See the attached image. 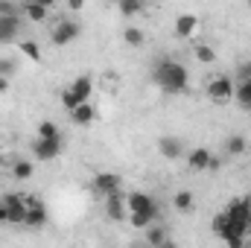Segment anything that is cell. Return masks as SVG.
I'll return each mask as SVG.
<instances>
[{
  "instance_id": "cell-5",
  "label": "cell",
  "mask_w": 251,
  "mask_h": 248,
  "mask_svg": "<svg viewBox=\"0 0 251 248\" xmlns=\"http://www.w3.org/2000/svg\"><path fill=\"white\" fill-rule=\"evenodd\" d=\"M3 204H6V222L9 225H24V219H26V196L9 193V196H3Z\"/></svg>"
},
{
  "instance_id": "cell-12",
  "label": "cell",
  "mask_w": 251,
  "mask_h": 248,
  "mask_svg": "<svg viewBox=\"0 0 251 248\" xmlns=\"http://www.w3.org/2000/svg\"><path fill=\"white\" fill-rule=\"evenodd\" d=\"M158 152H161L167 161H176V158H181L184 143H181L178 137H161V140H158Z\"/></svg>"
},
{
  "instance_id": "cell-32",
  "label": "cell",
  "mask_w": 251,
  "mask_h": 248,
  "mask_svg": "<svg viewBox=\"0 0 251 248\" xmlns=\"http://www.w3.org/2000/svg\"><path fill=\"white\" fill-rule=\"evenodd\" d=\"M3 91H9V79H3V76H0V94H3Z\"/></svg>"
},
{
  "instance_id": "cell-13",
  "label": "cell",
  "mask_w": 251,
  "mask_h": 248,
  "mask_svg": "<svg viewBox=\"0 0 251 248\" xmlns=\"http://www.w3.org/2000/svg\"><path fill=\"white\" fill-rule=\"evenodd\" d=\"M210 161H213V155H210V149H204V146L193 149V152L187 155L190 170H196V173H201V170H210Z\"/></svg>"
},
{
  "instance_id": "cell-6",
  "label": "cell",
  "mask_w": 251,
  "mask_h": 248,
  "mask_svg": "<svg viewBox=\"0 0 251 248\" xmlns=\"http://www.w3.org/2000/svg\"><path fill=\"white\" fill-rule=\"evenodd\" d=\"M24 225L32 228V231L47 225V207H44V201L38 196H26V219H24Z\"/></svg>"
},
{
  "instance_id": "cell-18",
  "label": "cell",
  "mask_w": 251,
  "mask_h": 248,
  "mask_svg": "<svg viewBox=\"0 0 251 248\" xmlns=\"http://www.w3.org/2000/svg\"><path fill=\"white\" fill-rule=\"evenodd\" d=\"M32 173H35V164H32V161H26V158H21V161H15V164H12V175H15L18 181H29V178H32Z\"/></svg>"
},
{
  "instance_id": "cell-20",
  "label": "cell",
  "mask_w": 251,
  "mask_h": 248,
  "mask_svg": "<svg viewBox=\"0 0 251 248\" xmlns=\"http://www.w3.org/2000/svg\"><path fill=\"white\" fill-rule=\"evenodd\" d=\"M173 207H176L178 213H190V207H193V193H190V190L176 193V198H173Z\"/></svg>"
},
{
  "instance_id": "cell-25",
  "label": "cell",
  "mask_w": 251,
  "mask_h": 248,
  "mask_svg": "<svg viewBox=\"0 0 251 248\" xmlns=\"http://www.w3.org/2000/svg\"><path fill=\"white\" fill-rule=\"evenodd\" d=\"M117 9H120L123 18H131V15H140V12H143V3H137V0H123Z\"/></svg>"
},
{
  "instance_id": "cell-7",
  "label": "cell",
  "mask_w": 251,
  "mask_h": 248,
  "mask_svg": "<svg viewBox=\"0 0 251 248\" xmlns=\"http://www.w3.org/2000/svg\"><path fill=\"white\" fill-rule=\"evenodd\" d=\"M94 193L97 196H102V198H108V196H114V193H123L120 187H123V178L117 175V173H100L97 178H94Z\"/></svg>"
},
{
  "instance_id": "cell-8",
  "label": "cell",
  "mask_w": 251,
  "mask_h": 248,
  "mask_svg": "<svg viewBox=\"0 0 251 248\" xmlns=\"http://www.w3.org/2000/svg\"><path fill=\"white\" fill-rule=\"evenodd\" d=\"M59 155H62V140H44V137L32 140V158L35 161H53Z\"/></svg>"
},
{
  "instance_id": "cell-19",
  "label": "cell",
  "mask_w": 251,
  "mask_h": 248,
  "mask_svg": "<svg viewBox=\"0 0 251 248\" xmlns=\"http://www.w3.org/2000/svg\"><path fill=\"white\" fill-rule=\"evenodd\" d=\"M123 41L128 44V47H143L146 35H143V29H137V26H126L123 29Z\"/></svg>"
},
{
  "instance_id": "cell-16",
  "label": "cell",
  "mask_w": 251,
  "mask_h": 248,
  "mask_svg": "<svg viewBox=\"0 0 251 248\" xmlns=\"http://www.w3.org/2000/svg\"><path fill=\"white\" fill-rule=\"evenodd\" d=\"M24 12H26V18H29L32 24H41V21H47L50 6H47V3H26V6H24Z\"/></svg>"
},
{
  "instance_id": "cell-2",
  "label": "cell",
  "mask_w": 251,
  "mask_h": 248,
  "mask_svg": "<svg viewBox=\"0 0 251 248\" xmlns=\"http://www.w3.org/2000/svg\"><path fill=\"white\" fill-rule=\"evenodd\" d=\"M91 91H94V82H91V76H79L67 91L62 94V105L67 111H76L79 105H85L88 102V97H91Z\"/></svg>"
},
{
  "instance_id": "cell-17",
  "label": "cell",
  "mask_w": 251,
  "mask_h": 248,
  "mask_svg": "<svg viewBox=\"0 0 251 248\" xmlns=\"http://www.w3.org/2000/svg\"><path fill=\"white\" fill-rule=\"evenodd\" d=\"M246 149H249V140H246L243 134H231V137L225 140V152H228V155H234V158L246 155Z\"/></svg>"
},
{
  "instance_id": "cell-11",
  "label": "cell",
  "mask_w": 251,
  "mask_h": 248,
  "mask_svg": "<svg viewBox=\"0 0 251 248\" xmlns=\"http://www.w3.org/2000/svg\"><path fill=\"white\" fill-rule=\"evenodd\" d=\"M21 18L15 15V18H0V44H12L15 38H18V32H21Z\"/></svg>"
},
{
  "instance_id": "cell-9",
  "label": "cell",
  "mask_w": 251,
  "mask_h": 248,
  "mask_svg": "<svg viewBox=\"0 0 251 248\" xmlns=\"http://www.w3.org/2000/svg\"><path fill=\"white\" fill-rule=\"evenodd\" d=\"M207 97H210L213 102H228V99L234 97V82H231L228 76H216V79L207 85Z\"/></svg>"
},
{
  "instance_id": "cell-33",
  "label": "cell",
  "mask_w": 251,
  "mask_h": 248,
  "mask_svg": "<svg viewBox=\"0 0 251 248\" xmlns=\"http://www.w3.org/2000/svg\"><path fill=\"white\" fill-rule=\"evenodd\" d=\"M128 248H149L146 243H134V246H128Z\"/></svg>"
},
{
  "instance_id": "cell-28",
  "label": "cell",
  "mask_w": 251,
  "mask_h": 248,
  "mask_svg": "<svg viewBox=\"0 0 251 248\" xmlns=\"http://www.w3.org/2000/svg\"><path fill=\"white\" fill-rule=\"evenodd\" d=\"M15 70H18L15 59H0V76H3V79H9V76H12Z\"/></svg>"
},
{
  "instance_id": "cell-14",
  "label": "cell",
  "mask_w": 251,
  "mask_h": 248,
  "mask_svg": "<svg viewBox=\"0 0 251 248\" xmlns=\"http://www.w3.org/2000/svg\"><path fill=\"white\" fill-rule=\"evenodd\" d=\"M196 26H199V18L196 15H178L176 18V35L178 38H190L196 32Z\"/></svg>"
},
{
  "instance_id": "cell-26",
  "label": "cell",
  "mask_w": 251,
  "mask_h": 248,
  "mask_svg": "<svg viewBox=\"0 0 251 248\" xmlns=\"http://www.w3.org/2000/svg\"><path fill=\"white\" fill-rule=\"evenodd\" d=\"M21 53H24L26 59H32V62L41 59V47H38L35 41H21Z\"/></svg>"
},
{
  "instance_id": "cell-30",
  "label": "cell",
  "mask_w": 251,
  "mask_h": 248,
  "mask_svg": "<svg viewBox=\"0 0 251 248\" xmlns=\"http://www.w3.org/2000/svg\"><path fill=\"white\" fill-rule=\"evenodd\" d=\"M67 9H70V12H82V9H85V3H82V0H70V3H67Z\"/></svg>"
},
{
  "instance_id": "cell-22",
  "label": "cell",
  "mask_w": 251,
  "mask_h": 248,
  "mask_svg": "<svg viewBox=\"0 0 251 248\" xmlns=\"http://www.w3.org/2000/svg\"><path fill=\"white\" fill-rule=\"evenodd\" d=\"M193 56H196V62H201V64L216 62V50H210L207 44H196V47H193Z\"/></svg>"
},
{
  "instance_id": "cell-21",
  "label": "cell",
  "mask_w": 251,
  "mask_h": 248,
  "mask_svg": "<svg viewBox=\"0 0 251 248\" xmlns=\"http://www.w3.org/2000/svg\"><path fill=\"white\" fill-rule=\"evenodd\" d=\"M234 99L240 102V108L251 105V82H237L234 85Z\"/></svg>"
},
{
  "instance_id": "cell-27",
  "label": "cell",
  "mask_w": 251,
  "mask_h": 248,
  "mask_svg": "<svg viewBox=\"0 0 251 248\" xmlns=\"http://www.w3.org/2000/svg\"><path fill=\"white\" fill-rule=\"evenodd\" d=\"M15 15H18V3L0 0V18H15Z\"/></svg>"
},
{
  "instance_id": "cell-23",
  "label": "cell",
  "mask_w": 251,
  "mask_h": 248,
  "mask_svg": "<svg viewBox=\"0 0 251 248\" xmlns=\"http://www.w3.org/2000/svg\"><path fill=\"white\" fill-rule=\"evenodd\" d=\"M38 137H44V140H62L59 125L53 123V120H44V123L38 125Z\"/></svg>"
},
{
  "instance_id": "cell-35",
  "label": "cell",
  "mask_w": 251,
  "mask_h": 248,
  "mask_svg": "<svg viewBox=\"0 0 251 248\" xmlns=\"http://www.w3.org/2000/svg\"><path fill=\"white\" fill-rule=\"evenodd\" d=\"M249 248H251V243H249Z\"/></svg>"
},
{
  "instance_id": "cell-4",
  "label": "cell",
  "mask_w": 251,
  "mask_h": 248,
  "mask_svg": "<svg viewBox=\"0 0 251 248\" xmlns=\"http://www.w3.org/2000/svg\"><path fill=\"white\" fill-rule=\"evenodd\" d=\"M82 35V26L73 21V18H62V21H56V26L50 29V41L56 44V47H67L70 41H76Z\"/></svg>"
},
{
  "instance_id": "cell-29",
  "label": "cell",
  "mask_w": 251,
  "mask_h": 248,
  "mask_svg": "<svg viewBox=\"0 0 251 248\" xmlns=\"http://www.w3.org/2000/svg\"><path fill=\"white\" fill-rule=\"evenodd\" d=\"M237 76H240V82H251V62H243V64H240Z\"/></svg>"
},
{
  "instance_id": "cell-3",
  "label": "cell",
  "mask_w": 251,
  "mask_h": 248,
  "mask_svg": "<svg viewBox=\"0 0 251 248\" xmlns=\"http://www.w3.org/2000/svg\"><path fill=\"white\" fill-rule=\"evenodd\" d=\"M126 207H128V213H140V216H161V210H158V201L149 196V193H140V190H134V193H128L126 196Z\"/></svg>"
},
{
  "instance_id": "cell-10",
  "label": "cell",
  "mask_w": 251,
  "mask_h": 248,
  "mask_svg": "<svg viewBox=\"0 0 251 248\" xmlns=\"http://www.w3.org/2000/svg\"><path fill=\"white\" fill-rule=\"evenodd\" d=\"M105 216L111 222H126L128 219V207H126V196L123 193H114L105 198Z\"/></svg>"
},
{
  "instance_id": "cell-15",
  "label": "cell",
  "mask_w": 251,
  "mask_h": 248,
  "mask_svg": "<svg viewBox=\"0 0 251 248\" xmlns=\"http://www.w3.org/2000/svg\"><path fill=\"white\" fill-rule=\"evenodd\" d=\"M94 117H97V108L91 105V102H85V105H79L76 111H70V120L76 125H88V123H94Z\"/></svg>"
},
{
  "instance_id": "cell-31",
  "label": "cell",
  "mask_w": 251,
  "mask_h": 248,
  "mask_svg": "<svg viewBox=\"0 0 251 248\" xmlns=\"http://www.w3.org/2000/svg\"><path fill=\"white\" fill-rule=\"evenodd\" d=\"M6 222V204H3V198H0V225Z\"/></svg>"
},
{
  "instance_id": "cell-24",
  "label": "cell",
  "mask_w": 251,
  "mask_h": 248,
  "mask_svg": "<svg viewBox=\"0 0 251 248\" xmlns=\"http://www.w3.org/2000/svg\"><path fill=\"white\" fill-rule=\"evenodd\" d=\"M158 219L155 216H140V213H128V225L131 228H137V231H146L149 225H155Z\"/></svg>"
},
{
  "instance_id": "cell-34",
  "label": "cell",
  "mask_w": 251,
  "mask_h": 248,
  "mask_svg": "<svg viewBox=\"0 0 251 248\" xmlns=\"http://www.w3.org/2000/svg\"><path fill=\"white\" fill-rule=\"evenodd\" d=\"M243 108H246V111H251V105H243Z\"/></svg>"
},
{
  "instance_id": "cell-1",
  "label": "cell",
  "mask_w": 251,
  "mask_h": 248,
  "mask_svg": "<svg viewBox=\"0 0 251 248\" xmlns=\"http://www.w3.org/2000/svg\"><path fill=\"white\" fill-rule=\"evenodd\" d=\"M152 82L164 94H181L187 91V67L176 59H161L152 67Z\"/></svg>"
}]
</instances>
